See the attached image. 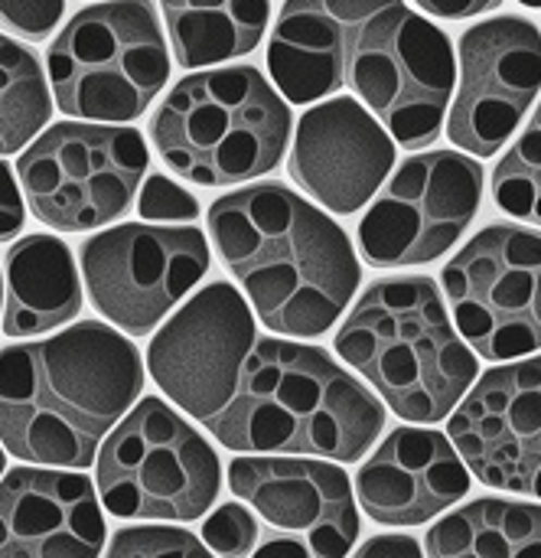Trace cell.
I'll return each instance as SVG.
<instances>
[{"instance_id": "6da1fadb", "label": "cell", "mask_w": 541, "mask_h": 558, "mask_svg": "<svg viewBox=\"0 0 541 558\" xmlns=\"http://www.w3.org/2000/svg\"><path fill=\"white\" fill-rule=\"evenodd\" d=\"M140 389L137 347L98 320L3 347L0 445L29 464L88 468Z\"/></svg>"}, {"instance_id": "7a4b0ae2", "label": "cell", "mask_w": 541, "mask_h": 558, "mask_svg": "<svg viewBox=\"0 0 541 558\" xmlns=\"http://www.w3.org/2000/svg\"><path fill=\"white\" fill-rule=\"evenodd\" d=\"M209 235L274 333L320 337L349 307L362 268L349 235L281 183H255L209 206Z\"/></svg>"}, {"instance_id": "3957f363", "label": "cell", "mask_w": 541, "mask_h": 558, "mask_svg": "<svg viewBox=\"0 0 541 558\" xmlns=\"http://www.w3.org/2000/svg\"><path fill=\"white\" fill-rule=\"evenodd\" d=\"M385 428L382 402L323 350L258 340L232 402L209 432L229 451L307 454L353 464Z\"/></svg>"}, {"instance_id": "277c9868", "label": "cell", "mask_w": 541, "mask_h": 558, "mask_svg": "<svg viewBox=\"0 0 541 558\" xmlns=\"http://www.w3.org/2000/svg\"><path fill=\"white\" fill-rule=\"evenodd\" d=\"M336 353L418 425L447 418L477 379V356L454 333L434 281L418 275L372 284L340 327Z\"/></svg>"}, {"instance_id": "5b68a950", "label": "cell", "mask_w": 541, "mask_h": 558, "mask_svg": "<svg viewBox=\"0 0 541 558\" xmlns=\"http://www.w3.org/2000/svg\"><path fill=\"white\" fill-rule=\"evenodd\" d=\"M291 111L255 65L193 72L150 121L163 163L199 186H232L271 173L287 147Z\"/></svg>"}, {"instance_id": "8992f818", "label": "cell", "mask_w": 541, "mask_h": 558, "mask_svg": "<svg viewBox=\"0 0 541 558\" xmlns=\"http://www.w3.org/2000/svg\"><path fill=\"white\" fill-rule=\"evenodd\" d=\"M56 105L85 121H134L170 78L167 39L150 0L78 10L46 49Z\"/></svg>"}, {"instance_id": "52a82bcc", "label": "cell", "mask_w": 541, "mask_h": 558, "mask_svg": "<svg viewBox=\"0 0 541 558\" xmlns=\"http://www.w3.org/2000/svg\"><path fill=\"white\" fill-rule=\"evenodd\" d=\"M216 451L163 399H140L98 451V497L118 520L189 523L219 497Z\"/></svg>"}, {"instance_id": "ba28073f", "label": "cell", "mask_w": 541, "mask_h": 558, "mask_svg": "<svg viewBox=\"0 0 541 558\" xmlns=\"http://www.w3.org/2000/svg\"><path fill=\"white\" fill-rule=\"evenodd\" d=\"M147 160V144L134 128L62 121L23 150L16 177L39 222L88 232L131 209Z\"/></svg>"}, {"instance_id": "9c48e42d", "label": "cell", "mask_w": 541, "mask_h": 558, "mask_svg": "<svg viewBox=\"0 0 541 558\" xmlns=\"http://www.w3.org/2000/svg\"><path fill=\"white\" fill-rule=\"evenodd\" d=\"M343 88H353L402 147H428L441 134L454 92L451 39L395 0L362 29Z\"/></svg>"}, {"instance_id": "30bf717a", "label": "cell", "mask_w": 541, "mask_h": 558, "mask_svg": "<svg viewBox=\"0 0 541 558\" xmlns=\"http://www.w3.org/2000/svg\"><path fill=\"white\" fill-rule=\"evenodd\" d=\"M460 337L493 363L541 350V232L487 226L444 265Z\"/></svg>"}, {"instance_id": "8fae6325", "label": "cell", "mask_w": 541, "mask_h": 558, "mask_svg": "<svg viewBox=\"0 0 541 558\" xmlns=\"http://www.w3.org/2000/svg\"><path fill=\"white\" fill-rule=\"evenodd\" d=\"M82 278L91 304L124 333H150L209 271L196 226L124 222L82 242Z\"/></svg>"}, {"instance_id": "7c38bea8", "label": "cell", "mask_w": 541, "mask_h": 558, "mask_svg": "<svg viewBox=\"0 0 541 558\" xmlns=\"http://www.w3.org/2000/svg\"><path fill=\"white\" fill-rule=\"evenodd\" d=\"M483 167L457 150L408 157L376 193L359 222V248L372 268H408L441 258L474 222Z\"/></svg>"}, {"instance_id": "4fadbf2b", "label": "cell", "mask_w": 541, "mask_h": 558, "mask_svg": "<svg viewBox=\"0 0 541 558\" xmlns=\"http://www.w3.org/2000/svg\"><path fill=\"white\" fill-rule=\"evenodd\" d=\"M255 343L245 298L229 281H216L160 327L147 350V369L173 405L209 428L232 402Z\"/></svg>"}, {"instance_id": "5bb4252c", "label": "cell", "mask_w": 541, "mask_h": 558, "mask_svg": "<svg viewBox=\"0 0 541 558\" xmlns=\"http://www.w3.org/2000/svg\"><path fill=\"white\" fill-rule=\"evenodd\" d=\"M541 88V33L522 16H496L460 36V85L447 137L493 157L522 124Z\"/></svg>"}, {"instance_id": "9a60e30c", "label": "cell", "mask_w": 541, "mask_h": 558, "mask_svg": "<svg viewBox=\"0 0 541 558\" xmlns=\"http://www.w3.org/2000/svg\"><path fill=\"white\" fill-rule=\"evenodd\" d=\"M451 441L480 484L541 497V356L490 369L454 409Z\"/></svg>"}, {"instance_id": "2e32d148", "label": "cell", "mask_w": 541, "mask_h": 558, "mask_svg": "<svg viewBox=\"0 0 541 558\" xmlns=\"http://www.w3.org/2000/svg\"><path fill=\"white\" fill-rule=\"evenodd\" d=\"M229 487L274 536L297 539L310 556H346L359 539V513L346 471L307 454L235 458Z\"/></svg>"}, {"instance_id": "e0dca14e", "label": "cell", "mask_w": 541, "mask_h": 558, "mask_svg": "<svg viewBox=\"0 0 541 558\" xmlns=\"http://www.w3.org/2000/svg\"><path fill=\"white\" fill-rule=\"evenodd\" d=\"M392 163L389 131L366 105L343 95L313 105L300 118L287 170L323 209L349 216L376 196Z\"/></svg>"}, {"instance_id": "ac0fdd59", "label": "cell", "mask_w": 541, "mask_h": 558, "mask_svg": "<svg viewBox=\"0 0 541 558\" xmlns=\"http://www.w3.org/2000/svg\"><path fill=\"white\" fill-rule=\"evenodd\" d=\"M101 549V497L85 474L42 464L0 481V558H91Z\"/></svg>"}, {"instance_id": "d6986e66", "label": "cell", "mask_w": 541, "mask_h": 558, "mask_svg": "<svg viewBox=\"0 0 541 558\" xmlns=\"http://www.w3.org/2000/svg\"><path fill=\"white\" fill-rule=\"evenodd\" d=\"M467 494V464L441 432L395 428L356 474V497L382 526H421Z\"/></svg>"}, {"instance_id": "ffe728a7", "label": "cell", "mask_w": 541, "mask_h": 558, "mask_svg": "<svg viewBox=\"0 0 541 558\" xmlns=\"http://www.w3.org/2000/svg\"><path fill=\"white\" fill-rule=\"evenodd\" d=\"M395 0H284L268 46L274 85L294 105L346 85L349 56L372 16Z\"/></svg>"}, {"instance_id": "44dd1931", "label": "cell", "mask_w": 541, "mask_h": 558, "mask_svg": "<svg viewBox=\"0 0 541 558\" xmlns=\"http://www.w3.org/2000/svg\"><path fill=\"white\" fill-rule=\"evenodd\" d=\"M3 291V333L13 340L49 333L82 311L78 268L56 235H23L10 245Z\"/></svg>"}, {"instance_id": "7402d4cb", "label": "cell", "mask_w": 541, "mask_h": 558, "mask_svg": "<svg viewBox=\"0 0 541 558\" xmlns=\"http://www.w3.org/2000/svg\"><path fill=\"white\" fill-rule=\"evenodd\" d=\"M173 56L183 69L251 52L268 26V0H160Z\"/></svg>"}, {"instance_id": "603a6c76", "label": "cell", "mask_w": 541, "mask_h": 558, "mask_svg": "<svg viewBox=\"0 0 541 558\" xmlns=\"http://www.w3.org/2000/svg\"><path fill=\"white\" fill-rule=\"evenodd\" d=\"M438 558H541V507L474 500L428 533Z\"/></svg>"}, {"instance_id": "cb8c5ba5", "label": "cell", "mask_w": 541, "mask_h": 558, "mask_svg": "<svg viewBox=\"0 0 541 558\" xmlns=\"http://www.w3.org/2000/svg\"><path fill=\"white\" fill-rule=\"evenodd\" d=\"M52 101L29 49L0 36V154L20 150L46 121Z\"/></svg>"}, {"instance_id": "d4e9b609", "label": "cell", "mask_w": 541, "mask_h": 558, "mask_svg": "<svg viewBox=\"0 0 541 558\" xmlns=\"http://www.w3.org/2000/svg\"><path fill=\"white\" fill-rule=\"evenodd\" d=\"M493 199L506 216L541 226V101L519 141L493 170Z\"/></svg>"}, {"instance_id": "484cf974", "label": "cell", "mask_w": 541, "mask_h": 558, "mask_svg": "<svg viewBox=\"0 0 541 558\" xmlns=\"http://www.w3.org/2000/svg\"><path fill=\"white\" fill-rule=\"evenodd\" d=\"M111 558H206L212 556V549H206L193 533L173 530V526H131L121 530L111 539Z\"/></svg>"}, {"instance_id": "4316f807", "label": "cell", "mask_w": 541, "mask_h": 558, "mask_svg": "<svg viewBox=\"0 0 541 558\" xmlns=\"http://www.w3.org/2000/svg\"><path fill=\"white\" fill-rule=\"evenodd\" d=\"M202 539L219 556H245L258 543V523L242 504H225L202 523Z\"/></svg>"}, {"instance_id": "83f0119b", "label": "cell", "mask_w": 541, "mask_h": 558, "mask_svg": "<svg viewBox=\"0 0 541 558\" xmlns=\"http://www.w3.org/2000/svg\"><path fill=\"white\" fill-rule=\"evenodd\" d=\"M137 213L140 219H150V222H193L199 216V203L193 193H186L163 173H153L140 190Z\"/></svg>"}, {"instance_id": "f1b7e54d", "label": "cell", "mask_w": 541, "mask_h": 558, "mask_svg": "<svg viewBox=\"0 0 541 558\" xmlns=\"http://www.w3.org/2000/svg\"><path fill=\"white\" fill-rule=\"evenodd\" d=\"M65 0H0V26L23 36L42 39L62 20Z\"/></svg>"}, {"instance_id": "f546056e", "label": "cell", "mask_w": 541, "mask_h": 558, "mask_svg": "<svg viewBox=\"0 0 541 558\" xmlns=\"http://www.w3.org/2000/svg\"><path fill=\"white\" fill-rule=\"evenodd\" d=\"M23 219H26V206H23L20 186L13 180L10 167L0 160V242L13 239L23 229Z\"/></svg>"}, {"instance_id": "4dcf8cb0", "label": "cell", "mask_w": 541, "mask_h": 558, "mask_svg": "<svg viewBox=\"0 0 541 558\" xmlns=\"http://www.w3.org/2000/svg\"><path fill=\"white\" fill-rule=\"evenodd\" d=\"M425 13L431 16H444V20H467V16H480L496 10L503 0H415Z\"/></svg>"}, {"instance_id": "1f68e13d", "label": "cell", "mask_w": 541, "mask_h": 558, "mask_svg": "<svg viewBox=\"0 0 541 558\" xmlns=\"http://www.w3.org/2000/svg\"><path fill=\"white\" fill-rule=\"evenodd\" d=\"M362 558L372 556H421L418 543L415 539H392V536H379V539H369L362 549H359Z\"/></svg>"}, {"instance_id": "d6a6232c", "label": "cell", "mask_w": 541, "mask_h": 558, "mask_svg": "<svg viewBox=\"0 0 541 558\" xmlns=\"http://www.w3.org/2000/svg\"><path fill=\"white\" fill-rule=\"evenodd\" d=\"M3 468H7V458H3V448H0V477H3Z\"/></svg>"}, {"instance_id": "836d02e7", "label": "cell", "mask_w": 541, "mask_h": 558, "mask_svg": "<svg viewBox=\"0 0 541 558\" xmlns=\"http://www.w3.org/2000/svg\"><path fill=\"white\" fill-rule=\"evenodd\" d=\"M519 3H526V7H541V0H519Z\"/></svg>"}, {"instance_id": "e575fe53", "label": "cell", "mask_w": 541, "mask_h": 558, "mask_svg": "<svg viewBox=\"0 0 541 558\" xmlns=\"http://www.w3.org/2000/svg\"><path fill=\"white\" fill-rule=\"evenodd\" d=\"M0 291H3V284H0Z\"/></svg>"}]
</instances>
